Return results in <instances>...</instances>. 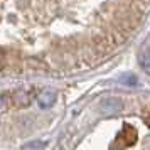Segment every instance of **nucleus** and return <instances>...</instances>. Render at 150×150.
Listing matches in <instances>:
<instances>
[{"label": "nucleus", "mask_w": 150, "mask_h": 150, "mask_svg": "<svg viewBox=\"0 0 150 150\" xmlns=\"http://www.w3.org/2000/svg\"><path fill=\"white\" fill-rule=\"evenodd\" d=\"M37 101H39V106L41 108H49V106H52L56 101V93L54 91H42L41 95L37 96Z\"/></svg>", "instance_id": "obj_1"}, {"label": "nucleus", "mask_w": 150, "mask_h": 150, "mask_svg": "<svg viewBox=\"0 0 150 150\" xmlns=\"http://www.w3.org/2000/svg\"><path fill=\"white\" fill-rule=\"evenodd\" d=\"M138 62H140V66L150 74V49H143L142 52H140Z\"/></svg>", "instance_id": "obj_2"}, {"label": "nucleus", "mask_w": 150, "mask_h": 150, "mask_svg": "<svg viewBox=\"0 0 150 150\" xmlns=\"http://www.w3.org/2000/svg\"><path fill=\"white\" fill-rule=\"evenodd\" d=\"M122 83H125V84H137V78L133 74H123L122 76Z\"/></svg>", "instance_id": "obj_3"}, {"label": "nucleus", "mask_w": 150, "mask_h": 150, "mask_svg": "<svg viewBox=\"0 0 150 150\" xmlns=\"http://www.w3.org/2000/svg\"><path fill=\"white\" fill-rule=\"evenodd\" d=\"M42 147H46L44 142H30L24 145V149H42Z\"/></svg>", "instance_id": "obj_4"}, {"label": "nucleus", "mask_w": 150, "mask_h": 150, "mask_svg": "<svg viewBox=\"0 0 150 150\" xmlns=\"http://www.w3.org/2000/svg\"><path fill=\"white\" fill-rule=\"evenodd\" d=\"M147 123H149V125H150V115L147 116Z\"/></svg>", "instance_id": "obj_5"}, {"label": "nucleus", "mask_w": 150, "mask_h": 150, "mask_svg": "<svg viewBox=\"0 0 150 150\" xmlns=\"http://www.w3.org/2000/svg\"><path fill=\"white\" fill-rule=\"evenodd\" d=\"M0 106H2V98H0Z\"/></svg>", "instance_id": "obj_6"}]
</instances>
